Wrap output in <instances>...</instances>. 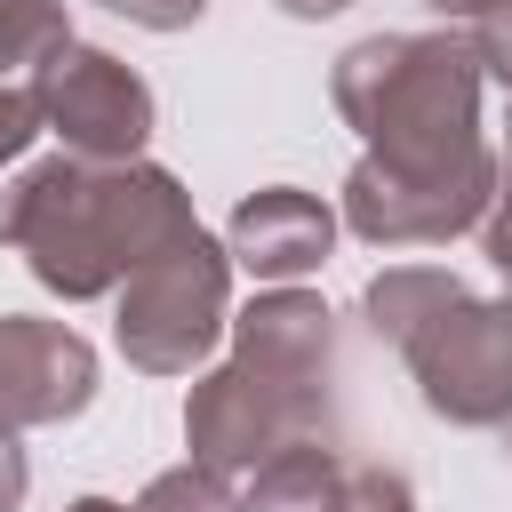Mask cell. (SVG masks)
<instances>
[{
    "label": "cell",
    "mask_w": 512,
    "mask_h": 512,
    "mask_svg": "<svg viewBox=\"0 0 512 512\" xmlns=\"http://www.w3.org/2000/svg\"><path fill=\"white\" fill-rule=\"evenodd\" d=\"M192 224H200L192 192L144 152L136 160H72V152H56V160L24 168L0 192V248L24 256V272L64 304L112 296L144 256H160Z\"/></svg>",
    "instance_id": "obj_1"
},
{
    "label": "cell",
    "mask_w": 512,
    "mask_h": 512,
    "mask_svg": "<svg viewBox=\"0 0 512 512\" xmlns=\"http://www.w3.org/2000/svg\"><path fill=\"white\" fill-rule=\"evenodd\" d=\"M480 80L488 72L456 24L448 32H368L336 56L328 96L376 168L440 176V168L496 152L480 136Z\"/></svg>",
    "instance_id": "obj_2"
},
{
    "label": "cell",
    "mask_w": 512,
    "mask_h": 512,
    "mask_svg": "<svg viewBox=\"0 0 512 512\" xmlns=\"http://www.w3.org/2000/svg\"><path fill=\"white\" fill-rule=\"evenodd\" d=\"M112 344L144 376H192L232 328V256L216 232H184L112 288Z\"/></svg>",
    "instance_id": "obj_3"
},
{
    "label": "cell",
    "mask_w": 512,
    "mask_h": 512,
    "mask_svg": "<svg viewBox=\"0 0 512 512\" xmlns=\"http://www.w3.org/2000/svg\"><path fill=\"white\" fill-rule=\"evenodd\" d=\"M288 440H336V376H296L232 352L184 392V448L216 472H256Z\"/></svg>",
    "instance_id": "obj_4"
},
{
    "label": "cell",
    "mask_w": 512,
    "mask_h": 512,
    "mask_svg": "<svg viewBox=\"0 0 512 512\" xmlns=\"http://www.w3.org/2000/svg\"><path fill=\"white\" fill-rule=\"evenodd\" d=\"M424 408L464 432H496L512 416V296H456L400 344Z\"/></svg>",
    "instance_id": "obj_5"
},
{
    "label": "cell",
    "mask_w": 512,
    "mask_h": 512,
    "mask_svg": "<svg viewBox=\"0 0 512 512\" xmlns=\"http://www.w3.org/2000/svg\"><path fill=\"white\" fill-rule=\"evenodd\" d=\"M488 192H496V152L440 168V176H400V168H376L360 152L352 176H344L336 224H352L368 248H440V240H456L488 216Z\"/></svg>",
    "instance_id": "obj_6"
},
{
    "label": "cell",
    "mask_w": 512,
    "mask_h": 512,
    "mask_svg": "<svg viewBox=\"0 0 512 512\" xmlns=\"http://www.w3.org/2000/svg\"><path fill=\"white\" fill-rule=\"evenodd\" d=\"M152 88L136 64H120L112 48H64L48 72H40V128L64 136L72 160H136L152 144Z\"/></svg>",
    "instance_id": "obj_7"
},
{
    "label": "cell",
    "mask_w": 512,
    "mask_h": 512,
    "mask_svg": "<svg viewBox=\"0 0 512 512\" xmlns=\"http://www.w3.org/2000/svg\"><path fill=\"white\" fill-rule=\"evenodd\" d=\"M96 400V344L40 312H0V424H72Z\"/></svg>",
    "instance_id": "obj_8"
},
{
    "label": "cell",
    "mask_w": 512,
    "mask_h": 512,
    "mask_svg": "<svg viewBox=\"0 0 512 512\" xmlns=\"http://www.w3.org/2000/svg\"><path fill=\"white\" fill-rule=\"evenodd\" d=\"M328 248H336V208H328L320 192H296V184L248 192V200L232 208V224H224V256H232L240 272L272 280V288L320 272Z\"/></svg>",
    "instance_id": "obj_9"
},
{
    "label": "cell",
    "mask_w": 512,
    "mask_h": 512,
    "mask_svg": "<svg viewBox=\"0 0 512 512\" xmlns=\"http://www.w3.org/2000/svg\"><path fill=\"white\" fill-rule=\"evenodd\" d=\"M456 296H464V280H456L448 264H384V272L360 288V320H368L376 344L400 352V344H408L432 312H448Z\"/></svg>",
    "instance_id": "obj_10"
},
{
    "label": "cell",
    "mask_w": 512,
    "mask_h": 512,
    "mask_svg": "<svg viewBox=\"0 0 512 512\" xmlns=\"http://www.w3.org/2000/svg\"><path fill=\"white\" fill-rule=\"evenodd\" d=\"M344 496V464L328 440H288L280 456H264L240 488V512H336Z\"/></svg>",
    "instance_id": "obj_11"
},
{
    "label": "cell",
    "mask_w": 512,
    "mask_h": 512,
    "mask_svg": "<svg viewBox=\"0 0 512 512\" xmlns=\"http://www.w3.org/2000/svg\"><path fill=\"white\" fill-rule=\"evenodd\" d=\"M72 48L64 0H0V88H40V72Z\"/></svg>",
    "instance_id": "obj_12"
},
{
    "label": "cell",
    "mask_w": 512,
    "mask_h": 512,
    "mask_svg": "<svg viewBox=\"0 0 512 512\" xmlns=\"http://www.w3.org/2000/svg\"><path fill=\"white\" fill-rule=\"evenodd\" d=\"M136 512H240V488H232V472H216V464L184 456V464H168V472H152V480H144Z\"/></svg>",
    "instance_id": "obj_13"
},
{
    "label": "cell",
    "mask_w": 512,
    "mask_h": 512,
    "mask_svg": "<svg viewBox=\"0 0 512 512\" xmlns=\"http://www.w3.org/2000/svg\"><path fill=\"white\" fill-rule=\"evenodd\" d=\"M336 512H416V488H408V472H392V464H344Z\"/></svg>",
    "instance_id": "obj_14"
},
{
    "label": "cell",
    "mask_w": 512,
    "mask_h": 512,
    "mask_svg": "<svg viewBox=\"0 0 512 512\" xmlns=\"http://www.w3.org/2000/svg\"><path fill=\"white\" fill-rule=\"evenodd\" d=\"M464 40H472V56H480V72L512 88V0H504V8H488L480 24H464Z\"/></svg>",
    "instance_id": "obj_15"
},
{
    "label": "cell",
    "mask_w": 512,
    "mask_h": 512,
    "mask_svg": "<svg viewBox=\"0 0 512 512\" xmlns=\"http://www.w3.org/2000/svg\"><path fill=\"white\" fill-rule=\"evenodd\" d=\"M40 136V88H0V168L24 160Z\"/></svg>",
    "instance_id": "obj_16"
},
{
    "label": "cell",
    "mask_w": 512,
    "mask_h": 512,
    "mask_svg": "<svg viewBox=\"0 0 512 512\" xmlns=\"http://www.w3.org/2000/svg\"><path fill=\"white\" fill-rule=\"evenodd\" d=\"M480 256L504 272V296H512V176L496 168V192H488V216H480Z\"/></svg>",
    "instance_id": "obj_17"
},
{
    "label": "cell",
    "mask_w": 512,
    "mask_h": 512,
    "mask_svg": "<svg viewBox=\"0 0 512 512\" xmlns=\"http://www.w3.org/2000/svg\"><path fill=\"white\" fill-rule=\"evenodd\" d=\"M104 8L128 16V24H144V32H192L208 16V0H104Z\"/></svg>",
    "instance_id": "obj_18"
},
{
    "label": "cell",
    "mask_w": 512,
    "mask_h": 512,
    "mask_svg": "<svg viewBox=\"0 0 512 512\" xmlns=\"http://www.w3.org/2000/svg\"><path fill=\"white\" fill-rule=\"evenodd\" d=\"M24 488H32V464H24V440L0 424V512H16L24 504Z\"/></svg>",
    "instance_id": "obj_19"
},
{
    "label": "cell",
    "mask_w": 512,
    "mask_h": 512,
    "mask_svg": "<svg viewBox=\"0 0 512 512\" xmlns=\"http://www.w3.org/2000/svg\"><path fill=\"white\" fill-rule=\"evenodd\" d=\"M424 8H432V16H448V24L464 32V24H480V16H488V8H504V0H424Z\"/></svg>",
    "instance_id": "obj_20"
},
{
    "label": "cell",
    "mask_w": 512,
    "mask_h": 512,
    "mask_svg": "<svg viewBox=\"0 0 512 512\" xmlns=\"http://www.w3.org/2000/svg\"><path fill=\"white\" fill-rule=\"evenodd\" d=\"M280 8H288V16H304V24H320V16H344L352 0H280Z\"/></svg>",
    "instance_id": "obj_21"
},
{
    "label": "cell",
    "mask_w": 512,
    "mask_h": 512,
    "mask_svg": "<svg viewBox=\"0 0 512 512\" xmlns=\"http://www.w3.org/2000/svg\"><path fill=\"white\" fill-rule=\"evenodd\" d=\"M64 512H136V504H112V496H72Z\"/></svg>",
    "instance_id": "obj_22"
},
{
    "label": "cell",
    "mask_w": 512,
    "mask_h": 512,
    "mask_svg": "<svg viewBox=\"0 0 512 512\" xmlns=\"http://www.w3.org/2000/svg\"><path fill=\"white\" fill-rule=\"evenodd\" d=\"M504 96H512V88H504ZM496 168L512 176V104H504V152H496Z\"/></svg>",
    "instance_id": "obj_23"
}]
</instances>
